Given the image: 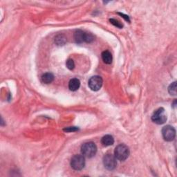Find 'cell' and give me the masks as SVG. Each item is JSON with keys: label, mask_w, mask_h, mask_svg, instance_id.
Instances as JSON below:
<instances>
[{"label": "cell", "mask_w": 177, "mask_h": 177, "mask_svg": "<svg viewBox=\"0 0 177 177\" xmlns=\"http://www.w3.org/2000/svg\"><path fill=\"white\" fill-rule=\"evenodd\" d=\"M81 152L85 157L92 158L97 152V147L93 142H87L81 147Z\"/></svg>", "instance_id": "cell-1"}, {"label": "cell", "mask_w": 177, "mask_h": 177, "mask_svg": "<svg viewBox=\"0 0 177 177\" xmlns=\"http://www.w3.org/2000/svg\"><path fill=\"white\" fill-rule=\"evenodd\" d=\"M114 156L119 161H124L129 157V150L128 147L124 144H120L116 147L114 151Z\"/></svg>", "instance_id": "cell-2"}, {"label": "cell", "mask_w": 177, "mask_h": 177, "mask_svg": "<svg viewBox=\"0 0 177 177\" xmlns=\"http://www.w3.org/2000/svg\"><path fill=\"white\" fill-rule=\"evenodd\" d=\"M71 166L75 170H81L85 166V156L80 154L74 156L71 161Z\"/></svg>", "instance_id": "cell-3"}, {"label": "cell", "mask_w": 177, "mask_h": 177, "mask_svg": "<svg viewBox=\"0 0 177 177\" xmlns=\"http://www.w3.org/2000/svg\"><path fill=\"white\" fill-rule=\"evenodd\" d=\"M152 120L158 124H162L165 123L167 120V116L165 114V110L163 108H158L154 112L152 116Z\"/></svg>", "instance_id": "cell-4"}, {"label": "cell", "mask_w": 177, "mask_h": 177, "mask_svg": "<svg viewBox=\"0 0 177 177\" xmlns=\"http://www.w3.org/2000/svg\"><path fill=\"white\" fill-rule=\"evenodd\" d=\"M103 165L107 170H114L117 165L116 158L111 154H107L103 157Z\"/></svg>", "instance_id": "cell-5"}, {"label": "cell", "mask_w": 177, "mask_h": 177, "mask_svg": "<svg viewBox=\"0 0 177 177\" xmlns=\"http://www.w3.org/2000/svg\"><path fill=\"white\" fill-rule=\"evenodd\" d=\"M162 135L166 141H172L175 138L176 130L172 126L166 125L162 129Z\"/></svg>", "instance_id": "cell-6"}, {"label": "cell", "mask_w": 177, "mask_h": 177, "mask_svg": "<svg viewBox=\"0 0 177 177\" xmlns=\"http://www.w3.org/2000/svg\"><path fill=\"white\" fill-rule=\"evenodd\" d=\"M103 79L100 76L98 75H95L90 78L89 80V86L92 91H97L100 90L103 86Z\"/></svg>", "instance_id": "cell-7"}, {"label": "cell", "mask_w": 177, "mask_h": 177, "mask_svg": "<svg viewBox=\"0 0 177 177\" xmlns=\"http://www.w3.org/2000/svg\"><path fill=\"white\" fill-rule=\"evenodd\" d=\"M80 81L78 78H73L69 82V88L72 91H75L80 88Z\"/></svg>", "instance_id": "cell-8"}, {"label": "cell", "mask_w": 177, "mask_h": 177, "mask_svg": "<svg viewBox=\"0 0 177 177\" xmlns=\"http://www.w3.org/2000/svg\"><path fill=\"white\" fill-rule=\"evenodd\" d=\"M101 143L104 146H110L114 143V138L111 135H106L101 139Z\"/></svg>", "instance_id": "cell-9"}, {"label": "cell", "mask_w": 177, "mask_h": 177, "mask_svg": "<svg viewBox=\"0 0 177 177\" xmlns=\"http://www.w3.org/2000/svg\"><path fill=\"white\" fill-rule=\"evenodd\" d=\"M85 32H84L81 30H78L75 32L74 33V38L75 42L77 43H82L85 42Z\"/></svg>", "instance_id": "cell-10"}, {"label": "cell", "mask_w": 177, "mask_h": 177, "mask_svg": "<svg viewBox=\"0 0 177 177\" xmlns=\"http://www.w3.org/2000/svg\"><path fill=\"white\" fill-rule=\"evenodd\" d=\"M101 56H102V59L103 60V62L105 64L110 65V64L112 62V60H113L112 55L109 51H103L102 54H101Z\"/></svg>", "instance_id": "cell-11"}, {"label": "cell", "mask_w": 177, "mask_h": 177, "mask_svg": "<svg viewBox=\"0 0 177 177\" xmlns=\"http://www.w3.org/2000/svg\"><path fill=\"white\" fill-rule=\"evenodd\" d=\"M42 81L45 84H50L54 80V75L51 73H45L42 75Z\"/></svg>", "instance_id": "cell-12"}, {"label": "cell", "mask_w": 177, "mask_h": 177, "mask_svg": "<svg viewBox=\"0 0 177 177\" xmlns=\"http://www.w3.org/2000/svg\"><path fill=\"white\" fill-rule=\"evenodd\" d=\"M55 42L58 46L65 45V43L66 42V37L64 36V35H57V36L55 37Z\"/></svg>", "instance_id": "cell-13"}, {"label": "cell", "mask_w": 177, "mask_h": 177, "mask_svg": "<svg viewBox=\"0 0 177 177\" xmlns=\"http://www.w3.org/2000/svg\"><path fill=\"white\" fill-rule=\"evenodd\" d=\"M168 91L170 95H176V82H174L171 84L169 87H168Z\"/></svg>", "instance_id": "cell-14"}, {"label": "cell", "mask_w": 177, "mask_h": 177, "mask_svg": "<svg viewBox=\"0 0 177 177\" xmlns=\"http://www.w3.org/2000/svg\"><path fill=\"white\" fill-rule=\"evenodd\" d=\"M94 40V36L90 33H85V42L91 43Z\"/></svg>", "instance_id": "cell-15"}, {"label": "cell", "mask_w": 177, "mask_h": 177, "mask_svg": "<svg viewBox=\"0 0 177 177\" xmlns=\"http://www.w3.org/2000/svg\"><path fill=\"white\" fill-rule=\"evenodd\" d=\"M66 67H67L69 70H73V69L75 68L74 61L72 59L67 60V61H66Z\"/></svg>", "instance_id": "cell-16"}, {"label": "cell", "mask_w": 177, "mask_h": 177, "mask_svg": "<svg viewBox=\"0 0 177 177\" xmlns=\"http://www.w3.org/2000/svg\"><path fill=\"white\" fill-rule=\"evenodd\" d=\"M110 22L112 23L113 25H114L115 27H116L119 28H122L123 27V24H121V23L118 21L117 19H110Z\"/></svg>", "instance_id": "cell-17"}, {"label": "cell", "mask_w": 177, "mask_h": 177, "mask_svg": "<svg viewBox=\"0 0 177 177\" xmlns=\"http://www.w3.org/2000/svg\"><path fill=\"white\" fill-rule=\"evenodd\" d=\"M78 128L75 127H67V128L64 129V131L65 132H75L78 131Z\"/></svg>", "instance_id": "cell-18"}, {"label": "cell", "mask_w": 177, "mask_h": 177, "mask_svg": "<svg viewBox=\"0 0 177 177\" xmlns=\"http://www.w3.org/2000/svg\"><path fill=\"white\" fill-rule=\"evenodd\" d=\"M119 15H121V16H123V18L125 19V20H127V21H128V22H130V20H129V17L128 16H127V15H124V14L123 13H118Z\"/></svg>", "instance_id": "cell-19"}]
</instances>
